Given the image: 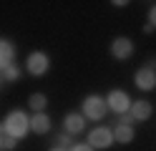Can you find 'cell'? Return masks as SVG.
Instances as JSON below:
<instances>
[{"label":"cell","mask_w":156,"mask_h":151,"mask_svg":"<svg viewBox=\"0 0 156 151\" xmlns=\"http://www.w3.org/2000/svg\"><path fill=\"white\" fill-rule=\"evenodd\" d=\"M0 126H3L15 141H20V138H25L30 134V116H28L25 111H10V113L0 121Z\"/></svg>","instance_id":"cell-1"},{"label":"cell","mask_w":156,"mask_h":151,"mask_svg":"<svg viewBox=\"0 0 156 151\" xmlns=\"http://www.w3.org/2000/svg\"><path fill=\"white\" fill-rule=\"evenodd\" d=\"M81 113H83V118H91V121H101V118H106V113H108L106 98L98 96V93L86 96L83 103H81Z\"/></svg>","instance_id":"cell-2"},{"label":"cell","mask_w":156,"mask_h":151,"mask_svg":"<svg viewBox=\"0 0 156 151\" xmlns=\"http://www.w3.org/2000/svg\"><path fill=\"white\" fill-rule=\"evenodd\" d=\"M48 68H51V58H48V53H43V50H33V53H28L25 58V70L35 78H41L48 73Z\"/></svg>","instance_id":"cell-3"},{"label":"cell","mask_w":156,"mask_h":151,"mask_svg":"<svg viewBox=\"0 0 156 151\" xmlns=\"http://www.w3.org/2000/svg\"><path fill=\"white\" fill-rule=\"evenodd\" d=\"M86 144H88L93 151H96V149L106 151V149H111V146H113V131H111V128H106V126H96V128L88 131V138H86Z\"/></svg>","instance_id":"cell-4"},{"label":"cell","mask_w":156,"mask_h":151,"mask_svg":"<svg viewBox=\"0 0 156 151\" xmlns=\"http://www.w3.org/2000/svg\"><path fill=\"white\" fill-rule=\"evenodd\" d=\"M131 96L126 93V91H121V88H113V91H108V96H106V106H108V111H113V113H129L131 111Z\"/></svg>","instance_id":"cell-5"},{"label":"cell","mask_w":156,"mask_h":151,"mask_svg":"<svg viewBox=\"0 0 156 151\" xmlns=\"http://www.w3.org/2000/svg\"><path fill=\"white\" fill-rule=\"evenodd\" d=\"M133 40L131 38H126V35H119V38H113L111 40V56L116 60H129L133 56Z\"/></svg>","instance_id":"cell-6"},{"label":"cell","mask_w":156,"mask_h":151,"mask_svg":"<svg viewBox=\"0 0 156 151\" xmlns=\"http://www.w3.org/2000/svg\"><path fill=\"white\" fill-rule=\"evenodd\" d=\"M63 131H66V134H71V136L83 134V131H86V118H83V113H78V111L66 113V116H63Z\"/></svg>","instance_id":"cell-7"},{"label":"cell","mask_w":156,"mask_h":151,"mask_svg":"<svg viewBox=\"0 0 156 151\" xmlns=\"http://www.w3.org/2000/svg\"><path fill=\"white\" fill-rule=\"evenodd\" d=\"M133 83H136L139 91H151V88H156V70L149 68V66L139 68V70L133 73Z\"/></svg>","instance_id":"cell-8"},{"label":"cell","mask_w":156,"mask_h":151,"mask_svg":"<svg viewBox=\"0 0 156 151\" xmlns=\"http://www.w3.org/2000/svg\"><path fill=\"white\" fill-rule=\"evenodd\" d=\"M13 63H15V45H13V40L0 38V70H5Z\"/></svg>","instance_id":"cell-9"},{"label":"cell","mask_w":156,"mask_h":151,"mask_svg":"<svg viewBox=\"0 0 156 151\" xmlns=\"http://www.w3.org/2000/svg\"><path fill=\"white\" fill-rule=\"evenodd\" d=\"M129 113L133 116V121H149L151 113H154V108H151V103L146 98H139V101H133V103H131Z\"/></svg>","instance_id":"cell-10"},{"label":"cell","mask_w":156,"mask_h":151,"mask_svg":"<svg viewBox=\"0 0 156 151\" xmlns=\"http://www.w3.org/2000/svg\"><path fill=\"white\" fill-rule=\"evenodd\" d=\"M30 131L33 134H38V136H45L48 131H51V116L45 113H33L30 116Z\"/></svg>","instance_id":"cell-11"},{"label":"cell","mask_w":156,"mask_h":151,"mask_svg":"<svg viewBox=\"0 0 156 151\" xmlns=\"http://www.w3.org/2000/svg\"><path fill=\"white\" fill-rule=\"evenodd\" d=\"M133 126H119L116 124V128H113V141H119V144H131L133 141Z\"/></svg>","instance_id":"cell-12"},{"label":"cell","mask_w":156,"mask_h":151,"mask_svg":"<svg viewBox=\"0 0 156 151\" xmlns=\"http://www.w3.org/2000/svg\"><path fill=\"white\" fill-rule=\"evenodd\" d=\"M48 106V96L45 93H30V98H28V108L33 111V113H43Z\"/></svg>","instance_id":"cell-13"},{"label":"cell","mask_w":156,"mask_h":151,"mask_svg":"<svg viewBox=\"0 0 156 151\" xmlns=\"http://www.w3.org/2000/svg\"><path fill=\"white\" fill-rule=\"evenodd\" d=\"M0 73H3V81H5V83H15V81H20L23 70H20V68H18V66L13 63V66H8L5 70H0Z\"/></svg>","instance_id":"cell-14"},{"label":"cell","mask_w":156,"mask_h":151,"mask_svg":"<svg viewBox=\"0 0 156 151\" xmlns=\"http://www.w3.org/2000/svg\"><path fill=\"white\" fill-rule=\"evenodd\" d=\"M15 144H18V141H15L10 134H8L3 126H0V151H13V149H15Z\"/></svg>","instance_id":"cell-15"},{"label":"cell","mask_w":156,"mask_h":151,"mask_svg":"<svg viewBox=\"0 0 156 151\" xmlns=\"http://www.w3.org/2000/svg\"><path fill=\"white\" fill-rule=\"evenodd\" d=\"M73 144H76L73 136H71V134H66V131H61V134L55 136V146H61V149H71Z\"/></svg>","instance_id":"cell-16"},{"label":"cell","mask_w":156,"mask_h":151,"mask_svg":"<svg viewBox=\"0 0 156 151\" xmlns=\"http://www.w3.org/2000/svg\"><path fill=\"white\" fill-rule=\"evenodd\" d=\"M116 124H119V126H133L136 121H133V116H131V113H121V116H119V121H116Z\"/></svg>","instance_id":"cell-17"},{"label":"cell","mask_w":156,"mask_h":151,"mask_svg":"<svg viewBox=\"0 0 156 151\" xmlns=\"http://www.w3.org/2000/svg\"><path fill=\"white\" fill-rule=\"evenodd\" d=\"M68 151H93L88 144H81V141H76V144L71 146V149H68Z\"/></svg>","instance_id":"cell-18"},{"label":"cell","mask_w":156,"mask_h":151,"mask_svg":"<svg viewBox=\"0 0 156 151\" xmlns=\"http://www.w3.org/2000/svg\"><path fill=\"white\" fill-rule=\"evenodd\" d=\"M149 25H154V30H156V5L149 8Z\"/></svg>","instance_id":"cell-19"},{"label":"cell","mask_w":156,"mask_h":151,"mask_svg":"<svg viewBox=\"0 0 156 151\" xmlns=\"http://www.w3.org/2000/svg\"><path fill=\"white\" fill-rule=\"evenodd\" d=\"M111 5H116V8H126V5H129V3H126V0H113Z\"/></svg>","instance_id":"cell-20"},{"label":"cell","mask_w":156,"mask_h":151,"mask_svg":"<svg viewBox=\"0 0 156 151\" xmlns=\"http://www.w3.org/2000/svg\"><path fill=\"white\" fill-rule=\"evenodd\" d=\"M144 33H146V35H151V33H154V25L146 23V25H144Z\"/></svg>","instance_id":"cell-21"},{"label":"cell","mask_w":156,"mask_h":151,"mask_svg":"<svg viewBox=\"0 0 156 151\" xmlns=\"http://www.w3.org/2000/svg\"><path fill=\"white\" fill-rule=\"evenodd\" d=\"M51 151H68V149H61V146H53Z\"/></svg>","instance_id":"cell-22"},{"label":"cell","mask_w":156,"mask_h":151,"mask_svg":"<svg viewBox=\"0 0 156 151\" xmlns=\"http://www.w3.org/2000/svg\"><path fill=\"white\" fill-rule=\"evenodd\" d=\"M3 83H5V81H3V73H0V86H3Z\"/></svg>","instance_id":"cell-23"}]
</instances>
